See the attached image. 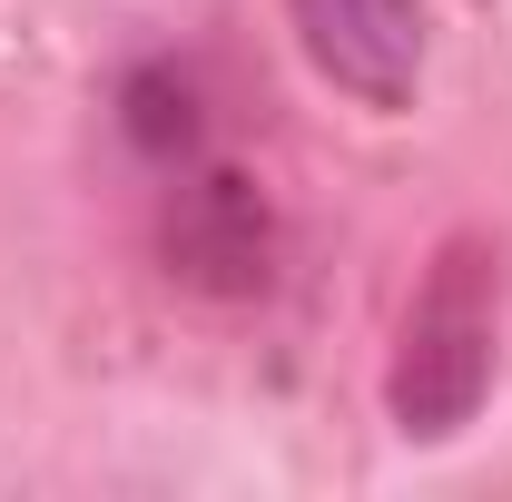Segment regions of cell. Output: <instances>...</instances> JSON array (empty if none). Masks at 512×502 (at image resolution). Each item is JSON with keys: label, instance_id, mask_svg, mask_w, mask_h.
Returning a JSON list of instances; mask_svg holds the SVG:
<instances>
[{"label": "cell", "instance_id": "cell-1", "mask_svg": "<svg viewBox=\"0 0 512 502\" xmlns=\"http://www.w3.org/2000/svg\"><path fill=\"white\" fill-rule=\"evenodd\" d=\"M493 365H503V266L483 237H453L424 276V296L394 335V365H384V414L394 434L444 443L483 414L493 394Z\"/></svg>", "mask_w": 512, "mask_h": 502}, {"label": "cell", "instance_id": "cell-2", "mask_svg": "<svg viewBox=\"0 0 512 502\" xmlns=\"http://www.w3.org/2000/svg\"><path fill=\"white\" fill-rule=\"evenodd\" d=\"M306 60L365 99V109H404L424 79V0H286Z\"/></svg>", "mask_w": 512, "mask_h": 502}, {"label": "cell", "instance_id": "cell-3", "mask_svg": "<svg viewBox=\"0 0 512 502\" xmlns=\"http://www.w3.org/2000/svg\"><path fill=\"white\" fill-rule=\"evenodd\" d=\"M266 256H276V227H266V197L237 178V168H178L168 188V266L207 286V296H256L266 286Z\"/></svg>", "mask_w": 512, "mask_h": 502}, {"label": "cell", "instance_id": "cell-4", "mask_svg": "<svg viewBox=\"0 0 512 502\" xmlns=\"http://www.w3.org/2000/svg\"><path fill=\"white\" fill-rule=\"evenodd\" d=\"M119 128H128V148L138 158H158V168H188L197 148H207V119H197V79L188 69H138L119 89Z\"/></svg>", "mask_w": 512, "mask_h": 502}]
</instances>
